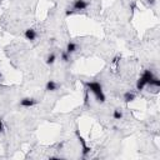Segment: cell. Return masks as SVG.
I'll list each match as a JSON object with an SVG mask.
<instances>
[{
  "instance_id": "6da1fadb",
  "label": "cell",
  "mask_w": 160,
  "mask_h": 160,
  "mask_svg": "<svg viewBox=\"0 0 160 160\" xmlns=\"http://www.w3.org/2000/svg\"><path fill=\"white\" fill-rule=\"evenodd\" d=\"M84 85H85V89L94 95V98H95V100L98 102H100V104L105 102L106 96H105L102 86H101V84L99 81H95V80L94 81H86V82H84Z\"/></svg>"
},
{
  "instance_id": "7a4b0ae2",
  "label": "cell",
  "mask_w": 160,
  "mask_h": 160,
  "mask_svg": "<svg viewBox=\"0 0 160 160\" xmlns=\"http://www.w3.org/2000/svg\"><path fill=\"white\" fill-rule=\"evenodd\" d=\"M154 76H155V74H154L152 70H150V69L144 70L142 74L140 75V78L138 79V81H136V90H142L145 86H148Z\"/></svg>"
},
{
  "instance_id": "3957f363",
  "label": "cell",
  "mask_w": 160,
  "mask_h": 160,
  "mask_svg": "<svg viewBox=\"0 0 160 160\" xmlns=\"http://www.w3.org/2000/svg\"><path fill=\"white\" fill-rule=\"evenodd\" d=\"M88 6H89V1L88 0H74L72 4H71V8L65 11V15L69 16V15H71L74 12L82 11V10L88 9Z\"/></svg>"
},
{
  "instance_id": "277c9868",
  "label": "cell",
  "mask_w": 160,
  "mask_h": 160,
  "mask_svg": "<svg viewBox=\"0 0 160 160\" xmlns=\"http://www.w3.org/2000/svg\"><path fill=\"white\" fill-rule=\"evenodd\" d=\"M76 136H78V139H79V141L81 142V149H82V151H81V154H82V158H86L88 156V154L90 152V148L86 145V142H85V140L82 139V136L79 134V131L76 130Z\"/></svg>"
},
{
  "instance_id": "5b68a950",
  "label": "cell",
  "mask_w": 160,
  "mask_h": 160,
  "mask_svg": "<svg viewBox=\"0 0 160 160\" xmlns=\"http://www.w3.org/2000/svg\"><path fill=\"white\" fill-rule=\"evenodd\" d=\"M36 104H38V100L34 99V98H24V99L20 100V105L22 108H31Z\"/></svg>"
},
{
  "instance_id": "8992f818",
  "label": "cell",
  "mask_w": 160,
  "mask_h": 160,
  "mask_svg": "<svg viewBox=\"0 0 160 160\" xmlns=\"http://www.w3.org/2000/svg\"><path fill=\"white\" fill-rule=\"evenodd\" d=\"M24 36H25L28 40H30V41H34V40L36 39L38 34H36V30H35V29H32V28H29V29H26V30L24 31Z\"/></svg>"
},
{
  "instance_id": "52a82bcc",
  "label": "cell",
  "mask_w": 160,
  "mask_h": 160,
  "mask_svg": "<svg viewBox=\"0 0 160 160\" xmlns=\"http://www.w3.org/2000/svg\"><path fill=\"white\" fill-rule=\"evenodd\" d=\"M58 88H59V85L54 80H48L46 84H45V90L46 91H55V90H58Z\"/></svg>"
},
{
  "instance_id": "ba28073f",
  "label": "cell",
  "mask_w": 160,
  "mask_h": 160,
  "mask_svg": "<svg viewBox=\"0 0 160 160\" xmlns=\"http://www.w3.org/2000/svg\"><path fill=\"white\" fill-rule=\"evenodd\" d=\"M78 50V45L75 44V42H72V41H69L68 44H66V48H65V51L68 52V54H74L75 51Z\"/></svg>"
},
{
  "instance_id": "9c48e42d",
  "label": "cell",
  "mask_w": 160,
  "mask_h": 160,
  "mask_svg": "<svg viewBox=\"0 0 160 160\" xmlns=\"http://www.w3.org/2000/svg\"><path fill=\"white\" fill-rule=\"evenodd\" d=\"M135 98H136V95H135V92H132V91H126V92L124 94V101H125V102H131V101L135 100Z\"/></svg>"
},
{
  "instance_id": "30bf717a",
  "label": "cell",
  "mask_w": 160,
  "mask_h": 160,
  "mask_svg": "<svg viewBox=\"0 0 160 160\" xmlns=\"http://www.w3.org/2000/svg\"><path fill=\"white\" fill-rule=\"evenodd\" d=\"M55 61H56V55H55L54 52L49 54V55L46 56V59H45V62H46L48 65H52Z\"/></svg>"
},
{
  "instance_id": "8fae6325",
  "label": "cell",
  "mask_w": 160,
  "mask_h": 160,
  "mask_svg": "<svg viewBox=\"0 0 160 160\" xmlns=\"http://www.w3.org/2000/svg\"><path fill=\"white\" fill-rule=\"evenodd\" d=\"M60 59H61V61H64V62H69V61L71 60V55L68 54L65 50H62V51H61V55H60Z\"/></svg>"
},
{
  "instance_id": "7c38bea8",
  "label": "cell",
  "mask_w": 160,
  "mask_h": 160,
  "mask_svg": "<svg viewBox=\"0 0 160 160\" xmlns=\"http://www.w3.org/2000/svg\"><path fill=\"white\" fill-rule=\"evenodd\" d=\"M112 118H114L115 120H120V119L122 118V112H121L119 109H115L114 112H112Z\"/></svg>"
},
{
  "instance_id": "4fadbf2b",
  "label": "cell",
  "mask_w": 160,
  "mask_h": 160,
  "mask_svg": "<svg viewBox=\"0 0 160 160\" xmlns=\"http://www.w3.org/2000/svg\"><path fill=\"white\" fill-rule=\"evenodd\" d=\"M89 94H90V92L85 89V92H84V105H85V106L89 104Z\"/></svg>"
},
{
  "instance_id": "5bb4252c",
  "label": "cell",
  "mask_w": 160,
  "mask_h": 160,
  "mask_svg": "<svg viewBox=\"0 0 160 160\" xmlns=\"http://www.w3.org/2000/svg\"><path fill=\"white\" fill-rule=\"evenodd\" d=\"M4 131V124H2V120L0 119V132H2Z\"/></svg>"
},
{
  "instance_id": "9a60e30c",
  "label": "cell",
  "mask_w": 160,
  "mask_h": 160,
  "mask_svg": "<svg viewBox=\"0 0 160 160\" xmlns=\"http://www.w3.org/2000/svg\"><path fill=\"white\" fill-rule=\"evenodd\" d=\"M0 78H1V75H0Z\"/></svg>"
}]
</instances>
